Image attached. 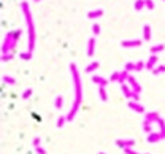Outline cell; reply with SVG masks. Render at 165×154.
Returning <instances> with one entry per match:
<instances>
[{"label":"cell","mask_w":165,"mask_h":154,"mask_svg":"<svg viewBox=\"0 0 165 154\" xmlns=\"http://www.w3.org/2000/svg\"><path fill=\"white\" fill-rule=\"evenodd\" d=\"M143 5H144V2H143V0H137L135 8H137V10H141V8H143Z\"/></svg>","instance_id":"obj_2"},{"label":"cell","mask_w":165,"mask_h":154,"mask_svg":"<svg viewBox=\"0 0 165 154\" xmlns=\"http://www.w3.org/2000/svg\"><path fill=\"white\" fill-rule=\"evenodd\" d=\"M102 15V10H95V11H90L89 13V18H99Z\"/></svg>","instance_id":"obj_1"},{"label":"cell","mask_w":165,"mask_h":154,"mask_svg":"<svg viewBox=\"0 0 165 154\" xmlns=\"http://www.w3.org/2000/svg\"><path fill=\"white\" fill-rule=\"evenodd\" d=\"M99 30H100V29H99V26H94V32H95V33H99Z\"/></svg>","instance_id":"obj_5"},{"label":"cell","mask_w":165,"mask_h":154,"mask_svg":"<svg viewBox=\"0 0 165 154\" xmlns=\"http://www.w3.org/2000/svg\"><path fill=\"white\" fill-rule=\"evenodd\" d=\"M146 6H148V8H153V6H154L153 0H146Z\"/></svg>","instance_id":"obj_3"},{"label":"cell","mask_w":165,"mask_h":154,"mask_svg":"<svg viewBox=\"0 0 165 154\" xmlns=\"http://www.w3.org/2000/svg\"><path fill=\"white\" fill-rule=\"evenodd\" d=\"M144 37H146V38H149V27H144Z\"/></svg>","instance_id":"obj_4"}]
</instances>
